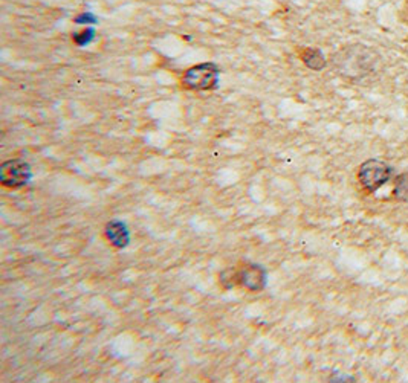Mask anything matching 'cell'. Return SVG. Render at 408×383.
I'll return each mask as SVG.
<instances>
[{
    "label": "cell",
    "instance_id": "cell-1",
    "mask_svg": "<svg viewBox=\"0 0 408 383\" xmlns=\"http://www.w3.org/2000/svg\"><path fill=\"white\" fill-rule=\"evenodd\" d=\"M220 69L216 63L206 62L191 66L182 73V86L193 92L214 91L219 84Z\"/></svg>",
    "mask_w": 408,
    "mask_h": 383
},
{
    "label": "cell",
    "instance_id": "cell-10",
    "mask_svg": "<svg viewBox=\"0 0 408 383\" xmlns=\"http://www.w3.org/2000/svg\"><path fill=\"white\" fill-rule=\"evenodd\" d=\"M98 19H96L92 12H81L78 17H76V24L78 25H95Z\"/></svg>",
    "mask_w": 408,
    "mask_h": 383
},
{
    "label": "cell",
    "instance_id": "cell-7",
    "mask_svg": "<svg viewBox=\"0 0 408 383\" xmlns=\"http://www.w3.org/2000/svg\"><path fill=\"white\" fill-rule=\"evenodd\" d=\"M219 284L225 290H231L234 287H239V270H237V266L222 270L219 274Z\"/></svg>",
    "mask_w": 408,
    "mask_h": 383
},
{
    "label": "cell",
    "instance_id": "cell-3",
    "mask_svg": "<svg viewBox=\"0 0 408 383\" xmlns=\"http://www.w3.org/2000/svg\"><path fill=\"white\" fill-rule=\"evenodd\" d=\"M391 167L380 159H369L361 164L358 169V179L369 193H375L391 179Z\"/></svg>",
    "mask_w": 408,
    "mask_h": 383
},
{
    "label": "cell",
    "instance_id": "cell-4",
    "mask_svg": "<svg viewBox=\"0 0 408 383\" xmlns=\"http://www.w3.org/2000/svg\"><path fill=\"white\" fill-rule=\"evenodd\" d=\"M239 270V287L251 293L262 292L268 281V272L260 264L245 263L237 266Z\"/></svg>",
    "mask_w": 408,
    "mask_h": 383
},
{
    "label": "cell",
    "instance_id": "cell-2",
    "mask_svg": "<svg viewBox=\"0 0 408 383\" xmlns=\"http://www.w3.org/2000/svg\"><path fill=\"white\" fill-rule=\"evenodd\" d=\"M33 179L31 165L24 159H10L0 165V183L3 188L21 189Z\"/></svg>",
    "mask_w": 408,
    "mask_h": 383
},
{
    "label": "cell",
    "instance_id": "cell-8",
    "mask_svg": "<svg viewBox=\"0 0 408 383\" xmlns=\"http://www.w3.org/2000/svg\"><path fill=\"white\" fill-rule=\"evenodd\" d=\"M393 194H395L399 202H408V173L398 176Z\"/></svg>",
    "mask_w": 408,
    "mask_h": 383
},
{
    "label": "cell",
    "instance_id": "cell-5",
    "mask_svg": "<svg viewBox=\"0 0 408 383\" xmlns=\"http://www.w3.org/2000/svg\"><path fill=\"white\" fill-rule=\"evenodd\" d=\"M105 239L115 249H124L130 245L129 227L121 220H110L105 227Z\"/></svg>",
    "mask_w": 408,
    "mask_h": 383
},
{
    "label": "cell",
    "instance_id": "cell-9",
    "mask_svg": "<svg viewBox=\"0 0 408 383\" xmlns=\"http://www.w3.org/2000/svg\"><path fill=\"white\" fill-rule=\"evenodd\" d=\"M94 39H95V29L94 28H86V29H83V31L72 34V41L78 46H87Z\"/></svg>",
    "mask_w": 408,
    "mask_h": 383
},
{
    "label": "cell",
    "instance_id": "cell-6",
    "mask_svg": "<svg viewBox=\"0 0 408 383\" xmlns=\"http://www.w3.org/2000/svg\"><path fill=\"white\" fill-rule=\"evenodd\" d=\"M301 62L312 71H321L326 68V58L320 49L306 48L300 53Z\"/></svg>",
    "mask_w": 408,
    "mask_h": 383
}]
</instances>
